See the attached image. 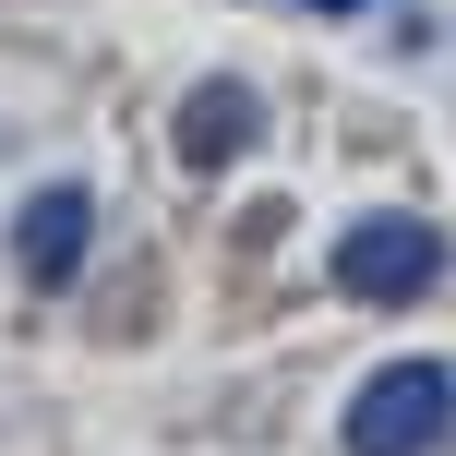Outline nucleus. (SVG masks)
I'll use <instances>...</instances> for the list:
<instances>
[{
    "label": "nucleus",
    "instance_id": "5",
    "mask_svg": "<svg viewBox=\"0 0 456 456\" xmlns=\"http://www.w3.org/2000/svg\"><path fill=\"white\" fill-rule=\"evenodd\" d=\"M300 12H385V0H300Z\"/></svg>",
    "mask_w": 456,
    "mask_h": 456
},
{
    "label": "nucleus",
    "instance_id": "4",
    "mask_svg": "<svg viewBox=\"0 0 456 456\" xmlns=\"http://www.w3.org/2000/svg\"><path fill=\"white\" fill-rule=\"evenodd\" d=\"M252 133H265V109H252V85H228V72L181 96V168H228Z\"/></svg>",
    "mask_w": 456,
    "mask_h": 456
},
{
    "label": "nucleus",
    "instance_id": "2",
    "mask_svg": "<svg viewBox=\"0 0 456 456\" xmlns=\"http://www.w3.org/2000/svg\"><path fill=\"white\" fill-rule=\"evenodd\" d=\"M433 276H444V228L433 216H361V228H337V289L372 300V313L420 300Z\"/></svg>",
    "mask_w": 456,
    "mask_h": 456
},
{
    "label": "nucleus",
    "instance_id": "1",
    "mask_svg": "<svg viewBox=\"0 0 456 456\" xmlns=\"http://www.w3.org/2000/svg\"><path fill=\"white\" fill-rule=\"evenodd\" d=\"M456 433V372L444 361H385L337 420V456H433Z\"/></svg>",
    "mask_w": 456,
    "mask_h": 456
},
{
    "label": "nucleus",
    "instance_id": "3",
    "mask_svg": "<svg viewBox=\"0 0 456 456\" xmlns=\"http://www.w3.org/2000/svg\"><path fill=\"white\" fill-rule=\"evenodd\" d=\"M85 240H96V192H85V181L24 192V216H12V265L37 276V289H72V276H85Z\"/></svg>",
    "mask_w": 456,
    "mask_h": 456
}]
</instances>
